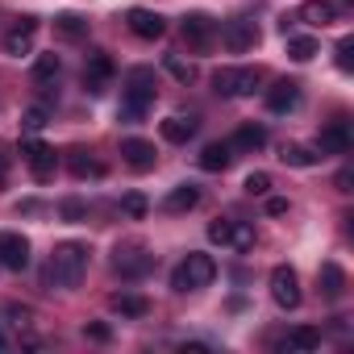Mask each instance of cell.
<instances>
[{
	"label": "cell",
	"instance_id": "4fadbf2b",
	"mask_svg": "<svg viewBox=\"0 0 354 354\" xmlns=\"http://www.w3.org/2000/svg\"><path fill=\"white\" fill-rule=\"evenodd\" d=\"M125 26H129L133 38H146V42H154V38L167 34V21H162L158 13H150V9H129V13H125Z\"/></svg>",
	"mask_w": 354,
	"mask_h": 354
},
{
	"label": "cell",
	"instance_id": "603a6c76",
	"mask_svg": "<svg viewBox=\"0 0 354 354\" xmlns=\"http://www.w3.org/2000/svg\"><path fill=\"white\" fill-rule=\"evenodd\" d=\"M317 346H321V329H313V325H296L279 342V350H317Z\"/></svg>",
	"mask_w": 354,
	"mask_h": 354
},
{
	"label": "cell",
	"instance_id": "7402d4cb",
	"mask_svg": "<svg viewBox=\"0 0 354 354\" xmlns=\"http://www.w3.org/2000/svg\"><path fill=\"white\" fill-rule=\"evenodd\" d=\"M196 162H201L205 171H225V167L234 162V146H230V142H209Z\"/></svg>",
	"mask_w": 354,
	"mask_h": 354
},
{
	"label": "cell",
	"instance_id": "3957f363",
	"mask_svg": "<svg viewBox=\"0 0 354 354\" xmlns=\"http://www.w3.org/2000/svg\"><path fill=\"white\" fill-rule=\"evenodd\" d=\"M217 279V263L209 259V254H188L180 267L171 271V288L175 292H201V288H209Z\"/></svg>",
	"mask_w": 354,
	"mask_h": 354
},
{
	"label": "cell",
	"instance_id": "ab89813d",
	"mask_svg": "<svg viewBox=\"0 0 354 354\" xmlns=\"http://www.w3.org/2000/svg\"><path fill=\"white\" fill-rule=\"evenodd\" d=\"M5 171H9V158H5V154H0V184H5Z\"/></svg>",
	"mask_w": 354,
	"mask_h": 354
},
{
	"label": "cell",
	"instance_id": "d6986e66",
	"mask_svg": "<svg viewBox=\"0 0 354 354\" xmlns=\"http://www.w3.org/2000/svg\"><path fill=\"white\" fill-rule=\"evenodd\" d=\"M317 283H321V296H325V300H342V292H346V271H342L337 263H321Z\"/></svg>",
	"mask_w": 354,
	"mask_h": 354
},
{
	"label": "cell",
	"instance_id": "6da1fadb",
	"mask_svg": "<svg viewBox=\"0 0 354 354\" xmlns=\"http://www.w3.org/2000/svg\"><path fill=\"white\" fill-rule=\"evenodd\" d=\"M84 271H88V246L84 242H59L50 263H46V271H42V283L67 292V288H75L84 279Z\"/></svg>",
	"mask_w": 354,
	"mask_h": 354
},
{
	"label": "cell",
	"instance_id": "30bf717a",
	"mask_svg": "<svg viewBox=\"0 0 354 354\" xmlns=\"http://www.w3.org/2000/svg\"><path fill=\"white\" fill-rule=\"evenodd\" d=\"M0 267L5 271H26L30 267V242L17 230H0Z\"/></svg>",
	"mask_w": 354,
	"mask_h": 354
},
{
	"label": "cell",
	"instance_id": "1f68e13d",
	"mask_svg": "<svg viewBox=\"0 0 354 354\" xmlns=\"http://www.w3.org/2000/svg\"><path fill=\"white\" fill-rule=\"evenodd\" d=\"M21 129H26V133H42V129H46V109H42V104H34V109L21 117Z\"/></svg>",
	"mask_w": 354,
	"mask_h": 354
},
{
	"label": "cell",
	"instance_id": "8992f818",
	"mask_svg": "<svg viewBox=\"0 0 354 354\" xmlns=\"http://www.w3.org/2000/svg\"><path fill=\"white\" fill-rule=\"evenodd\" d=\"M21 154H26V162H30V175L34 180H55V167H59V154L46 146V142H38V133H30L26 142H21Z\"/></svg>",
	"mask_w": 354,
	"mask_h": 354
},
{
	"label": "cell",
	"instance_id": "5bb4252c",
	"mask_svg": "<svg viewBox=\"0 0 354 354\" xmlns=\"http://www.w3.org/2000/svg\"><path fill=\"white\" fill-rule=\"evenodd\" d=\"M300 104V84L296 80H275L271 88H267V109L271 113H288V109H296Z\"/></svg>",
	"mask_w": 354,
	"mask_h": 354
},
{
	"label": "cell",
	"instance_id": "f546056e",
	"mask_svg": "<svg viewBox=\"0 0 354 354\" xmlns=\"http://www.w3.org/2000/svg\"><path fill=\"white\" fill-rule=\"evenodd\" d=\"M59 71H63L59 55H38V63H34V80H38V84H50V80H59Z\"/></svg>",
	"mask_w": 354,
	"mask_h": 354
},
{
	"label": "cell",
	"instance_id": "cb8c5ba5",
	"mask_svg": "<svg viewBox=\"0 0 354 354\" xmlns=\"http://www.w3.org/2000/svg\"><path fill=\"white\" fill-rule=\"evenodd\" d=\"M234 150H263L267 146V129L263 125H254V121H246L238 133H234V142H230Z\"/></svg>",
	"mask_w": 354,
	"mask_h": 354
},
{
	"label": "cell",
	"instance_id": "d590c367",
	"mask_svg": "<svg viewBox=\"0 0 354 354\" xmlns=\"http://www.w3.org/2000/svg\"><path fill=\"white\" fill-rule=\"evenodd\" d=\"M84 337H92V342H109L113 329H109L104 321H88V325H84Z\"/></svg>",
	"mask_w": 354,
	"mask_h": 354
},
{
	"label": "cell",
	"instance_id": "e0dca14e",
	"mask_svg": "<svg viewBox=\"0 0 354 354\" xmlns=\"http://www.w3.org/2000/svg\"><path fill=\"white\" fill-rule=\"evenodd\" d=\"M67 167H71L75 180H100V175H104V162L92 158L84 146H71V150H67Z\"/></svg>",
	"mask_w": 354,
	"mask_h": 354
},
{
	"label": "cell",
	"instance_id": "8fae6325",
	"mask_svg": "<svg viewBox=\"0 0 354 354\" xmlns=\"http://www.w3.org/2000/svg\"><path fill=\"white\" fill-rule=\"evenodd\" d=\"M180 34H184V42H188L192 50H209V46L217 42V21L205 17V13H188L184 26H180Z\"/></svg>",
	"mask_w": 354,
	"mask_h": 354
},
{
	"label": "cell",
	"instance_id": "74e56055",
	"mask_svg": "<svg viewBox=\"0 0 354 354\" xmlns=\"http://www.w3.org/2000/svg\"><path fill=\"white\" fill-rule=\"evenodd\" d=\"M350 184H354V171H350V167H342V171H337V192H354Z\"/></svg>",
	"mask_w": 354,
	"mask_h": 354
},
{
	"label": "cell",
	"instance_id": "ffe728a7",
	"mask_svg": "<svg viewBox=\"0 0 354 354\" xmlns=\"http://www.w3.org/2000/svg\"><path fill=\"white\" fill-rule=\"evenodd\" d=\"M196 129H201V121H196V117H167V121H162V138H167V142H175V146L192 142V138H196Z\"/></svg>",
	"mask_w": 354,
	"mask_h": 354
},
{
	"label": "cell",
	"instance_id": "e575fe53",
	"mask_svg": "<svg viewBox=\"0 0 354 354\" xmlns=\"http://www.w3.org/2000/svg\"><path fill=\"white\" fill-rule=\"evenodd\" d=\"M59 213H63L67 221H84V217H88V205H84V201H63Z\"/></svg>",
	"mask_w": 354,
	"mask_h": 354
},
{
	"label": "cell",
	"instance_id": "52a82bcc",
	"mask_svg": "<svg viewBox=\"0 0 354 354\" xmlns=\"http://www.w3.org/2000/svg\"><path fill=\"white\" fill-rule=\"evenodd\" d=\"M221 42H225V50H230V55H246V50H254V46H259V26H254V21H246V17H234V21H225V26H221Z\"/></svg>",
	"mask_w": 354,
	"mask_h": 354
},
{
	"label": "cell",
	"instance_id": "ac0fdd59",
	"mask_svg": "<svg viewBox=\"0 0 354 354\" xmlns=\"http://www.w3.org/2000/svg\"><path fill=\"white\" fill-rule=\"evenodd\" d=\"M300 21L325 30L329 21H337V5H333V0H304V5H300Z\"/></svg>",
	"mask_w": 354,
	"mask_h": 354
},
{
	"label": "cell",
	"instance_id": "4dcf8cb0",
	"mask_svg": "<svg viewBox=\"0 0 354 354\" xmlns=\"http://www.w3.org/2000/svg\"><path fill=\"white\" fill-rule=\"evenodd\" d=\"M242 188H246L250 196H267V192H271V175H267V171H250Z\"/></svg>",
	"mask_w": 354,
	"mask_h": 354
},
{
	"label": "cell",
	"instance_id": "f35d334b",
	"mask_svg": "<svg viewBox=\"0 0 354 354\" xmlns=\"http://www.w3.org/2000/svg\"><path fill=\"white\" fill-rule=\"evenodd\" d=\"M267 213H271V217H283V213H288V201L271 196V201H267Z\"/></svg>",
	"mask_w": 354,
	"mask_h": 354
},
{
	"label": "cell",
	"instance_id": "4316f807",
	"mask_svg": "<svg viewBox=\"0 0 354 354\" xmlns=\"http://www.w3.org/2000/svg\"><path fill=\"white\" fill-rule=\"evenodd\" d=\"M279 158H283L288 167H317V162H321V154H317V150H308V146H296V142H288Z\"/></svg>",
	"mask_w": 354,
	"mask_h": 354
},
{
	"label": "cell",
	"instance_id": "d4e9b609",
	"mask_svg": "<svg viewBox=\"0 0 354 354\" xmlns=\"http://www.w3.org/2000/svg\"><path fill=\"white\" fill-rule=\"evenodd\" d=\"M113 308H117L121 317H146V313H150V300L138 296V292H117V296H113Z\"/></svg>",
	"mask_w": 354,
	"mask_h": 354
},
{
	"label": "cell",
	"instance_id": "83f0119b",
	"mask_svg": "<svg viewBox=\"0 0 354 354\" xmlns=\"http://www.w3.org/2000/svg\"><path fill=\"white\" fill-rule=\"evenodd\" d=\"M250 246H254V225H250V221H234V225H230V250L242 254V250H250Z\"/></svg>",
	"mask_w": 354,
	"mask_h": 354
},
{
	"label": "cell",
	"instance_id": "9a60e30c",
	"mask_svg": "<svg viewBox=\"0 0 354 354\" xmlns=\"http://www.w3.org/2000/svg\"><path fill=\"white\" fill-rule=\"evenodd\" d=\"M317 150H321V154H346V150H350V125H346V121H329V125L317 133Z\"/></svg>",
	"mask_w": 354,
	"mask_h": 354
},
{
	"label": "cell",
	"instance_id": "5b68a950",
	"mask_svg": "<svg viewBox=\"0 0 354 354\" xmlns=\"http://www.w3.org/2000/svg\"><path fill=\"white\" fill-rule=\"evenodd\" d=\"M113 271L121 279H142V275L154 271V254L146 246H138V242H121L117 254H113Z\"/></svg>",
	"mask_w": 354,
	"mask_h": 354
},
{
	"label": "cell",
	"instance_id": "277c9868",
	"mask_svg": "<svg viewBox=\"0 0 354 354\" xmlns=\"http://www.w3.org/2000/svg\"><path fill=\"white\" fill-rule=\"evenodd\" d=\"M259 84H263V71L259 67H221V71H213V92L217 96H230V100L250 96Z\"/></svg>",
	"mask_w": 354,
	"mask_h": 354
},
{
	"label": "cell",
	"instance_id": "60d3db41",
	"mask_svg": "<svg viewBox=\"0 0 354 354\" xmlns=\"http://www.w3.org/2000/svg\"><path fill=\"white\" fill-rule=\"evenodd\" d=\"M0 350H9V337H5V333H0Z\"/></svg>",
	"mask_w": 354,
	"mask_h": 354
},
{
	"label": "cell",
	"instance_id": "7c38bea8",
	"mask_svg": "<svg viewBox=\"0 0 354 354\" xmlns=\"http://www.w3.org/2000/svg\"><path fill=\"white\" fill-rule=\"evenodd\" d=\"M113 75H117L113 59H109L104 50H92V55H88V63H84V88H88L92 96H100V92L113 84Z\"/></svg>",
	"mask_w": 354,
	"mask_h": 354
},
{
	"label": "cell",
	"instance_id": "2e32d148",
	"mask_svg": "<svg viewBox=\"0 0 354 354\" xmlns=\"http://www.w3.org/2000/svg\"><path fill=\"white\" fill-rule=\"evenodd\" d=\"M121 158H125L133 171H150L158 154H154V142H146V138H125V142H121Z\"/></svg>",
	"mask_w": 354,
	"mask_h": 354
},
{
	"label": "cell",
	"instance_id": "484cf974",
	"mask_svg": "<svg viewBox=\"0 0 354 354\" xmlns=\"http://www.w3.org/2000/svg\"><path fill=\"white\" fill-rule=\"evenodd\" d=\"M55 30H59V38H67V42H80V38H88V21H84V17H75V13H63V17H55Z\"/></svg>",
	"mask_w": 354,
	"mask_h": 354
},
{
	"label": "cell",
	"instance_id": "d6a6232c",
	"mask_svg": "<svg viewBox=\"0 0 354 354\" xmlns=\"http://www.w3.org/2000/svg\"><path fill=\"white\" fill-rule=\"evenodd\" d=\"M121 209H125L129 217H146V209H150V205H146V196H142V192H129V196L121 201Z\"/></svg>",
	"mask_w": 354,
	"mask_h": 354
},
{
	"label": "cell",
	"instance_id": "44dd1931",
	"mask_svg": "<svg viewBox=\"0 0 354 354\" xmlns=\"http://www.w3.org/2000/svg\"><path fill=\"white\" fill-rule=\"evenodd\" d=\"M201 205V188L196 184H180V188H171L167 192V201H162V209L167 213H188V209H196Z\"/></svg>",
	"mask_w": 354,
	"mask_h": 354
},
{
	"label": "cell",
	"instance_id": "f1b7e54d",
	"mask_svg": "<svg viewBox=\"0 0 354 354\" xmlns=\"http://www.w3.org/2000/svg\"><path fill=\"white\" fill-rule=\"evenodd\" d=\"M317 55V38H308V34H300V38H288V59H296V63H308Z\"/></svg>",
	"mask_w": 354,
	"mask_h": 354
},
{
	"label": "cell",
	"instance_id": "ba28073f",
	"mask_svg": "<svg viewBox=\"0 0 354 354\" xmlns=\"http://www.w3.org/2000/svg\"><path fill=\"white\" fill-rule=\"evenodd\" d=\"M34 38H38V17H17L9 30H5V55H13V59H21V55H30L34 50Z\"/></svg>",
	"mask_w": 354,
	"mask_h": 354
},
{
	"label": "cell",
	"instance_id": "836d02e7",
	"mask_svg": "<svg viewBox=\"0 0 354 354\" xmlns=\"http://www.w3.org/2000/svg\"><path fill=\"white\" fill-rule=\"evenodd\" d=\"M337 67H342V71L354 67V38H342V42H337Z\"/></svg>",
	"mask_w": 354,
	"mask_h": 354
},
{
	"label": "cell",
	"instance_id": "7a4b0ae2",
	"mask_svg": "<svg viewBox=\"0 0 354 354\" xmlns=\"http://www.w3.org/2000/svg\"><path fill=\"white\" fill-rule=\"evenodd\" d=\"M154 96H158L154 71H150V67H133V71L125 75V88H121V109H117V117H121L125 125H138V121L146 117V109L154 104Z\"/></svg>",
	"mask_w": 354,
	"mask_h": 354
},
{
	"label": "cell",
	"instance_id": "9c48e42d",
	"mask_svg": "<svg viewBox=\"0 0 354 354\" xmlns=\"http://www.w3.org/2000/svg\"><path fill=\"white\" fill-rule=\"evenodd\" d=\"M271 300H275L279 308H296V304L304 300L300 275H296L292 267H275V271H271Z\"/></svg>",
	"mask_w": 354,
	"mask_h": 354
},
{
	"label": "cell",
	"instance_id": "8d00e7d4",
	"mask_svg": "<svg viewBox=\"0 0 354 354\" xmlns=\"http://www.w3.org/2000/svg\"><path fill=\"white\" fill-rule=\"evenodd\" d=\"M167 71H171V75H175V80H184V84H188V80H192V67H188V63H184V59H175V55H167Z\"/></svg>",
	"mask_w": 354,
	"mask_h": 354
}]
</instances>
